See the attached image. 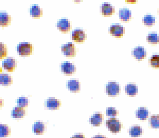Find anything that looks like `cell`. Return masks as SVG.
<instances>
[{
  "label": "cell",
  "instance_id": "cb8c5ba5",
  "mask_svg": "<svg viewBox=\"0 0 159 138\" xmlns=\"http://www.w3.org/2000/svg\"><path fill=\"white\" fill-rule=\"evenodd\" d=\"M142 132V129L139 126H134L129 129V133L132 137H137L140 135Z\"/></svg>",
  "mask_w": 159,
  "mask_h": 138
},
{
  "label": "cell",
  "instance_id": "30bf717a",
  "mask_svg": "<svg viewBox=\"0 0 159 138\" xmlns=\"http://www.w3.org/2000/svg\"><path fill=\"white\" fill-rule=\"evenodd\" d=\"M146 51L142 47H137L133 50L132 54L134 57L138 60L143 59L146 56Z\"/></svg>",
  "mask_w": 159,
  "mask_h": 138
},
{
  "label": "cell",
  "instance_id": "7c38bea8",
  "mask_svg": "<svg viewBox=\"0 0 159 138\" xmlns=\"http://www.w3.org/2000/svg\"><path fill=\"white\" fill-rule=\"evenodd\" d=\"M66 87L70 91L73 92H76L79 91L80 89V84L78 80L72 79L67 81L66 83Z\"/></svg>",
  "mask_w": 159,
  "mask_h": 138
},
{
  "label": "cell",
  "instance_id": "9c48e42d",
  "mask_svg": "<svg viewBox=\"0 0 159 138\" xmlns=\"http://www.w3.org/2000/svg\"><path fill=\"white\" fill-rule=\"evenodd\" d=\"M62 71L65 74H72L76 71V67L74 64L67 61L62 63L61 65Z\"/></svg>",
  "mask_w": 159,
  "mask_h": 138
},
{
  "label": "cell",
  "instance_id": "836d02e7",
  "mask_svg": "<svg viewBox=\"0 0 159 138\" xmlns=\"http://www.w3.org/2000/svg\"><path fill=\"white\" fill-rule=\"evenodd\" d=\"M128 2H135V1H128Z\"/></svg>",
  "mask_w": 159,
  "mask_h": 138
},
{
  "label": "cell",
  "instance_id": "5b68a950",
  "mask_svg": "<svg viewBox=\"0 0 159 138\" xmlns=\"http://www.w3.org/2000/svg\"><path fill=\"white\" fill-rule=\"evenodd\" d=\"M86 38L84 31L82 29H75L72 33V40L77 42H84Z\"/></svg>",
  "mask_w": 159,
  "mask_h": 138
},
{
  "label": "cell",
  "instance_id": "8fae6325",
  "mask_svg": "<svg viewBox=\"0 0 159 138\" xmlns=\"http://www.w3.org/2000/svg\"><path fill=\"white\" fill-rule=\"evenodd\" d=\"M118 15L121 21L128 22L132 17V13L129 9L124 8L119 10Z\"/></svg>",
  "mask_w": 159,
  "mask_h": 138
},
{
  "label": "cell",
  "instance_id": "e575fe53",
  "mask_svg": "<svg viewBox=\"0 0 159 138\" xmlns=\"http://www.w3.org/2000/svg\"></svg>",
  "mask_w": 159,
  "mask_h": 138
},
{
  "label": "cell",
  "instance_id": "52a82bcc",
  "mask_svg": "<svg viewBox=\"0 0 159 138\" xmlns=\"http://www.w3.org/2000/svg\"><path fill=\"white\" fill-rule=\"evenodd\" d=\"M110 34L116 37H120L123 35L125 28L119 25H113L109 28Z\"/></svg>",
  "mask_w": 159,
  "mask_h": 138
},
{
  "label": "cell",
  "instance_id": "4fadbf2b",
  "mask_svg": "<svg viewBox=\"0 0 159 138\" xmlns=\"http://www.w3.org/2000/svg\"><path fill=\"white\" fill-rule=\"evenodd\" d=\"M60 102L54 98H50L45 102V107L51 109H56L60 107Z\"/></svg>",
  "mask_w": 159,
  "mask_h": 138
},
{
  "label": "cell",
  "instance_id": "44dd1931",
  "mask_svg": "<svg viewBox=\"0 0 159 138\" xmlns=\"http://www.w3.org/2000/svg\"><path fill=\"white\" fill-rule=\"evenodd\" d=\"M45 128V124L43 122H36L33 126V132L36 134H41L44 132Z\"/></svg>",
  "mask_w": 159,
  "mask_h": 138
},
{
  "label": "cell",
  "instance_id": "2e32d148",
  "mask_svg": "<svg viewBox=\"0 0 159 138\" xmlns=\"http://www.w3.org/2000/svg\"><path fill=\"white\" fill-rule=\"evenodd\" d=\"M30 16L35 18H39L42 15V10L38 5H34L31 6L29 9Z\"/></svg>",
  "mask_w": 159,
  "mask_h": 138
},
{
  "label": "cell",
  "instance_id": "4dcf8cb0",
  "mask_svg": "<svg viewBox=\"0 0 159 138\" xmlns=\"http://www.w3.org/2000/svg\"><path fill=\"white\" fill-rule=\"evenodd\" d=\"M117 110L113 107H109L106 109V115L108 116L114 117L117 115Z\"/></svg>",
  "mask_w": 159,
  "mask_h": 138
},
{
  "label": "cell",
  "instance_id": "ac0fdd59",
  "mask_svg": "<svg viewBox=\"0 0 159 138\" xmlns=\"http://www.w3.org/2000/svg\"><path fill=\"white\" fill-rule=\"evenodd\" d=\"M149 111L145 107H140L136 112V116L140 120H145L148 117Z\"/></svg>",
  "mask_w": 159,
  "mask_h": 138
},
{
  "label": "cell",
  "instance_id": "8992f818",
  "mask_svg": "<svg viewBox=\"0 0 159 138\" xmlns=\"http://www.w3.org/2000/svg\"><path fill=\"white\" fill-rule=\"evenodd\" d=\"M57 27L60 31L64 33L70 31L71 28L70 22L66 18L60 19L57 23Z\"/></svg>",
  "mask_w": 159,
  "mask_h": 138
},
{
  "label": "cell",
  "instance_id": "3957f363",
  "mask_svg": "<svg viewBox=\"0 0 159 138\" xmlns=\"http://www.w3.org/2000/svg\"><path fill=\"white\" fill-rule=\"evenodd\" d=\"M120 88L119 84L115 82H110L106 86V92L110 96H115L119 94Z\"/></svg>",
  "mask_w": 159,
  "mask_h": 138
},
{
  "label": "cell",
  "instance_id": "7a4b0ae2",
  "mask_svg": "<svg viewBox=\"0 0 159 138\" xmlns=\"http://www.w3.org/2000/svg\"><path fill=\"white\" fill-rule=\"evenodd\" d=\"M106 126L111 132H118L121 128V122L116 118H111L106 121Z\"/></svg>",
  "mask_w": 159,
  "mask_h": 138
},
{
  "label": "cell",
  "instance_id": "9a60e30c",
  "mask_svg": "<svg viewBox=\"0 0 159 138\" xmlns=\"http://www.w3.org/2000/svg\"><path fill=\"white\" fill-rule=\"evenodd\" d=\"M11 22V16L6 12L0 13V25L2 27L8 26Z\"/></svg>",
  "mask_w": 159,
  "mask_h": 138
},
{
  "label": "cell",
  "instance_id": "d6986e66",
  "mask_svg": "<svg viewBox=\"0 0 159 138\" xmlns=\"http://www.w3.org/2000/svg\"><path fill=\"white\" fill-rule=\"evenodd\" d=\"M12 83V77L8 74L2 73L0 75V84L3 86H8Z\"/></svg>",
  "mask_w": 159,
  "mask_h": 138
},
{
  "label": "cell",
  "instance_id": "4316f807",
  "mask_svg": "<svg viewBox=\"0 0 159 138\" xmlns=\"http://www.w3.org/2000/svg\"><path fill=\"white\" fill-rule=\"evenodd\" d=\"M150 63L154 68L159 67V55H154L152 56L149 60Z\"/></svg>",
  "mask_w": 159,
  "mask_h": 138
},
{
  "label": "cell",
  "instance_id": "e0dca14e",
  "mask_svg": "<svg viewBox=\"0 0 159 138\" xmlns=\"http://www.w3.org/2000/svg\"><path fill=\"white\" fill-rule=\"evenodd\" d=\"M103 119L102 115L100 113L94 114L89 119V122L94 126H99L102 122Z\"/></svg>",
  "mask_w": 159,
  "mask_h": 138
},
{
  "label": "cell",
  "instance_id": "f546056e",
  "mask_svg": "<svg viewBox=\"0 0 159 138\" xmlns=\"http://www.w3.org/2000/svg\"><path fill=\"white\" fill-rule=\"evenodd\" d=\"M7 56V48L5 44L0 43V58L2 59Z\"/></svg>",
  "mask_w": 159,
  "mask_h": 138
},
{
  "label": "cell",
  "instance_id": "ba28073f",
  "mask_svg": "<svg viewBox=\"0 0 159 138\" xmlns=\"http://www.w3.org/2000/svg\"><path fill=\"white\" fill-rule=\"evenodd\" d=\"M2 65L3 69L6 70L13 71L16 66L15 60L11 57L7 58L2 62Z\"/></svg>",
  "mask_w": 159,
  "mask_h": 138
},
{
  "label": "cell",
  "instance_id": "277c9868",
  "mask_svg": "<svg viewBox=\"0 0 159 138\" xmlns=\"http://www.w3.org/2000/svg\"><path fill=\"white\" fill-rule=\"evenodd\" d=\"M61 51L66 57H74L76 54V48L75 45L71 42L64 44L61 47Z\"/></svg>",
  "mask_w": 159,
  "mask_h": 138
},
{
  "label": "cell",
  "instance_id": "f1b7e54d",
  "mask_svg": "<svg viewBox=\"0 0 159 138\" xmlns=\"http://www.w3.org/2000/svg\"><path fill=\"white\" fill-rule=\"evenodd\" d=\"M17 104L19 107H27L28 102V100L27 98L25 97H19L17 100Z\"/></svg>",
  "mask_w": 159,
  "mask_h": 138
},
{
  "label": "cell",
  "instance_id": "484cf974",
  "mask_svg": "<svg viewBox=\"0 0 159 138\" xmlns=\"http://www.w3.org/2000/svg\"><path fill=\"white\" fill-rule=\"evenodd\" d=\"M151 127L153 128H159V115H153L149 119Z\"/></svg>",
  "mask_w": 159,
  "mask_h": 138
},
{
  "label": "cell",
  "instance_id": "ffe728a7",
  "mask_svg": "<svg viewBox=\"0 0 159 138\" xmlns=\"http://www.w3.org/2000/svg\"><path fill=\"white\" fill-rule=\"evenodd\" d=\"M25 111L23 107H16L14 108L11 112L12 117L14 118H21L24 117Z\"/></svg>",
  "mask_w": 159,
  "mask_h": 138
},
{
  "label": "cell",
  "instance_id": "603a6c76",
  "mask_svg": "<svg viewBox=\"0 0 159 138\" xmlns=\"http://www.w3.org/2000/svg\"><path fill=\"white\" fill-rule=\"evenodd\" d=\"M142 22L145 25L151 26L155 23V17L151 15H147L143 17Z\"/></svg>",
  "mask_w": 159,
  "mask_h": 138
},
{
  "label": "cell",
  "instance_id": "5bb4252c",
  "mask_svg": "<svg viewBox=\"0 0 159 138\" xmlns=\"http://www.w3.org/2000/svg\"><path fill=\"white\" fill-rule=\"evenodd\" d=\"M101 12L103 15H112L114 12V8L108 3H103L101 6Z\"/></svg>",
  "mask_w": 159,
  "mask_h": 138
},
{
  "label": "cell",
  "instance_id": "6da1fadb",
  "mask_svg": "<svg viewBox=\"0 0 159 138\" xmlns=\"http://www.w3.org/2000/svg\"><path fill=\"white\" fill-rule=\"evenodd\" d=\"M16 49L20 56H28L32 52V45L28 42H21L17 45Z\"/></svg>",
  "mask_w": 159,
  "mask_h": 138
},
{
  "label": "cell",
  "instance_id": "d4e9b609",
  "mask_svg": "<svg viewBox=\"0 0 159 138\" xmlns=\"http://www.w3.org/2000/svg\"><path fill=\"white\" fill-rule=\"evenodd\" d=\"M147 40L151 44H156L159 42V36L156 33H149L147 36Z\"/></svg>",
  "mask_w": 159,
  "mask_h": 138
},
{
  "label": "cell",
  "instance_id": "1f68e13d",
  "mask_svg": "<svg viewBox=\"0 0 159 138\" xmlns=\"http://www.w3.org/2000/svg\"><path fill=\"white\" fill-rule=\"evenodd\" d=\"M71 138H85L84 135L82 134H75Z\"/></svg>",
  "mask_w": 159,
  "mask_h": 138
},
{
  "label": "cell",
  "instance_id": "d6a6232c",
  "mask_svg": "<svg viewBox=\"0 0 159 138\" xmlns=\"http://www.w3.org/2000/svg\"><path fill=\"white\" fill-rule=\"evenodd\" d=\"M92 138H106V137H104V136H102V135H96L95 137H93Z\"/></svg>",
  "mask_w": 159,
  "mask_h": 138
},
{
  "label": "cell",
  "instance_id": "83f0119b",
  "mask_svg": "<svg viewBox=\"0 0 159 138\" xmlns=\"http://www.w3.org/2000/svg\"><path fill=\"white\" fill-rule=\"evenodd\" d=\"M10 132L9 128L7 125H0V137H5L8 136Z\"/></svg>",
  "mask_w": 159,
  "mask_h": 138
},
{
  "label": "cell",
  "instance_id": "7402d4cb",
  "mask_svg": "<svg viewBox=\"0 0 159 138\" xmlns=\"http://www.w3.org/2000/svg\"><path fill=\"white\" fill-rule=\"evenodd\" d=\"M125 93L128 95H134L137 93L138 87L134 84L126 85L125 86Z\"/></svg>",
  "mask_w": 159,
  "mask_h": 138
}]
</instances>
